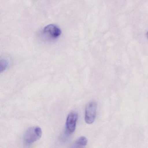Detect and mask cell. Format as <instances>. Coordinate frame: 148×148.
Returning <instances> with one entry per match:
<instances>
[{
  "label": "cell",
  "mask_w": 148,
  "mask_h": 148,
  "mask_svg": "<svg viewBox=\"0 0 148 148\" xmlns=\"http://www.w3.org/2000/svg\"><path fill=\"white\" fill-rule=\"evenodd\" d=\"M42 135V130L39 126L29 128L24 134L23 141L27 145L32 144L38 140Z\"/></svg>",
  "instance_id": "1"
},
{
  "label": "cell",
  "mask_w": 148,
  "mask_h": 148,
  "mask_svg": "<svg viewBox=\"0 0 148 148\" xmlns=\"http://www.w3.org/2000/svg\"><path fill=\"white\" fill-rule=\"evenodd\" d=\"M97 105L95 102H90L86 106L85 114V120L86 123H92L96 119Z\"/></svg>",
  "instance_id": "2"
},
{
  "label": "cell",
  "mask_w": 148,
  "mask_h": 148,
  "mask_svg": "<svg viewBox=\"0 0 148 148\" xmlns=\"http://www.w3.org/2000/svg\"><path fill=\"white\" fill-rule=\"evenodd\" d=\"M42 33L47 38L51 39H55L61 35V31L57 26L51 24L45 27L42 31Z\"/></svg>",
  "instance_id": "3"
},
{
  "label": "cell",
  "mask_w": 148,
  "mask_h": 148,
  "mask_svg": "<svg viewBox=\"0 0 148 148\" xmlns=\"http://www.w3.org/2000/svg\"><path fill=\"white\" fill-rule=\"evenodd\" d=\"M78 118L77 113L72 112L67 116L66 120V127L70 133H73L75 130L77 121Z\"/></svg>",
  "instance_id": "4"
},
{
  "label": "cell",
  "mask_w": 148,
  "mask_h": 148,
  "mask_svg": "<svg viewBox=\"0 0 148 148\" xmlns=\"http://www.w3.org/2000/svg\"><path fill=\"white\" fill-rule=\"evenodd\" d=\"M88 140L85 137L81 136L79 138L75 143L73 144L72 147L73 148L84 147L87 145Z\"/></svg>",
  "instance_id": "5"
},
{
  "label": "cell",
  "mask_w": 148,
  "mask_h": 148,
  "mask_svg": "<svg viewBox=\"0 0 148 148\" xmlns=\"http://www.w3.org/2000/svg\"><path fill=\"white\" fill-rule=\"evenodd\" d=\"M9 65V61L5 59H1L0 61V69L1 72L5 71Z\"/></svg>",
  "instance_id": "6"
},
{
  "label": "cell",
  "mask_w": 148,
  "mask_h": 148,
  "mask_svg": "<svg viewBox=\"0 0 148 148\" xmlns=\"http://www.w3.org/2000/svg\"><path fill=\"white\" fill-rule=\"evenodd\" d=\"M146 36H147V38L148 39V32H147V34H146Z\"/></svg>",
  "instance_id": "7"
}]
</instances>
